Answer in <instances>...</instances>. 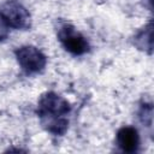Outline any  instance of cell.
I'll use <instances>...</instances> for the list:
<instances>
[{
    "label": "cell",
    "instance_id": "52a82bcc",
    "mask_svg": "<svg viewBox=\"0 0 154 154\" xmlns=\"http://www.w3.org/2000/svg\"><path fill=\"white\" fill-rule=\"evenodd\" d=\"M138 119L144 126H147L149 129L152 128V124H153V105H152V102L144 101L140 105Z\"/></svg>",
    "mask_w": 154,
    "mask_h": 154
},
{
    "label": "cell",
    "instance_id": "3957f363",
    "mask_svg": "<svg viewBox=\"0 0 154 154\" xmlns=\"http://www.w3.org/2000/svg\"><path fill=\"white\" fill-rule=\"evenodd\" d=\"M14 57L18 65L26 75L41 73L47 66L46 54L35 46L25 45L14 49Z\"/></svg>",
    "mask_w": 154,
    "mask_h": 154
},
{
    "label": "cell",
    "instance_id": "ba28073f",
    "mask_svg": "<svg viewBox=\"0 0 154 154\" xmlns=\"http://www.w3.org/2000/svg\"><path fill=\"white\" fill-rule=\"evenodd\" d=\"M8 34H10V28L0 16V42H4L8 37Z\"/></svg>",
    "mask_w": 154,
    "mask_h": 154
},
{
    "label": "cell",
    "instance_id": "7a4b0ae2",
    "mask_svg": "<svg viewBox=\"0 0 154 154\" xmlns=\"http://www.w3.org/2000/svg\"><path fill=\"white\" fill-rule=\"evenodd\" d=\"M57 36L64 49L75 57L84 55L90 51V43L87 37L69 23L59 25Z\"/></svg>",
    "mask_w": 154,
    "mask_h": 154
},
{
    "label": "cell",
    "instance_id": "8992f818",
    "mask_svg": "<svg viewBox=\"0 0 154 154\" xmlns=\"http://www.w3.org/2000/svg\"><path fill=\"white\" fill-rule=\"evenodd\" d=\"M132 43L137 49L144 53L152 54L153 52V22L152 20L135 34L132 38Z\"/></svg>",
    "mask_w": 154,
    "mask_h": 154
},
{
    "label": "cell",
    "instance_id": "6da1fadb",
    "mask_svg": "<svg viewBox=\"0 0 154 154\" xmlns=\"http://www.w3.org/2000/svg\"><path fill=\"white\" fill-rule=\"evenodd\" d=\"M71 109V103L65 97L54 91H46L37 101L36 114L47 132L54 136H63L69 129L67 117Z\"/></svg>",
    "mask_w": 154,
    "mask_h": 154
},
{
    "label": "cell",
    "instance_id": "277c9868",
    "mask_svg": "<svg viewBox=\"0 0 154 154\" xmlns=\"http://www.w3.org/2000/svg\"><path fill=\"white\" fill-rule=\"evenodd\" d=\"M0 16L8 28L28 30L31 28V14L20 2L8 0L0 7Z\"/></svg>",
    "mask_w": 154,
    "mask_h": 154
},
{
    "label": "cell",
    "instance_id": "9c48e42d",
    "mask_svg": "<svg viewBox=\"0 0 154 154\" xmlns=\"http://www.w3.org/2000/svg\"><path fill=\"white\" fill-rule=\"evenodd\" d=\"M144 6H147L149 10H152V0H143Z\"/></svg>",
    "mask_w": 154,
    "mask_h": 154
},
{
    "label": "cell",
    "instance_id": "5b68a950",
    "mask_svg": "<svg viewBox=\"0 0 154 154\" xmlns=\"http://www.w3.org/2000/svg\"><path fill=\"white\" fill-rule=\"evenodd\" d=\"M140 135L136 128L125 125L122 126L116 135V144L124 153H136L140 148Z\"/></svg>",
    "mask_w": 154,
    "mask_h": 154
}]
</instances>
